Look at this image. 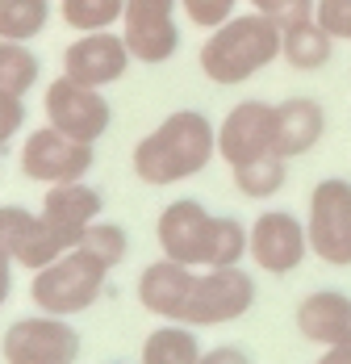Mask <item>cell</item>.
I'll use <instances>...</instances> for the list:
<instances>
[{
    "instance_id": "cb8c5ba5",
    "label": "cell",
    "mask_w": 351,
    "mask_h": 364,
    "mask_svg": "<svg viewBox=\"0 0 351 364\" xmlns=\"http://www.w3.org/2000/svg\"><path fill=\"white\" fill-rule=\"evenodd\" d=\"M38 72H42V63H38V55L30 50V42L0 38V92L26 97L38 84Z\"/></svg>"
},
{
    "instance_id": "d4e9b609",
    "label": "cell",
    "mask_w": 351,
    "mask_h": 364,
    "mask_svg": "<svg viewBox=\"0 0 351 364\" xmlns=\"http://www.w3.org/2000/svg\"><path fill=\"white\" fill-rule=\"evenodd\" d=\"M122 13H126V0H59V17L75 34L113 30L122 26Z\"/></svg>"
},
{
    "instance_id": "30bf717a",
    "label": "cell",
    "mask_w": 351,
    "mask_h": 364,
    "mask_svg": "<svg viewBox=\"0 0 351 364\" xmlns=\"http://www.w3.org/2000/svg\"><path fill=\"white\" fill-rule=\"evenodd\" d=\"M251 226V247L247 259L259 268V272H272V277H293L306 255H310V235H306V222L288 210H264L255 214Z\"/></svg>"
},
{
    "instance_id": "ffe728a7",
    "label": "cell",
    "mask_w": 351,
    "mask_h": 364,
    "mask_svg": "<svg viewBox=\"0 0 351 364\" xmlns=\"http://www.w3.org/2000/svg\"><path fill=\"white\" fill-rule=\"evenodd\" d=\"M281 59L293 72H322L335 59V38L318 26L314 17L301 26H288L281 38Z\"/></svg>"
},
{
    "instance_id": "7402d4cb",
    "label": "cell",
    "mask_w": 351,
    "mask_h": 364,
    "mask_svg": "<svg viewBox=\"0 0 351 364\" xmlns=\"http://www.w3.org/2000/svg\"><path fill=\"white\" fill-rule=\"evenodd\" d=\"M230 176H234L239 197H247V201H272V197H281L284 184H288V159L264 155V159H255L247 168H234Z\"/></svg>"
},
{
    "instance_id": "836d02e7",
    "label": "cell",
    "mask_w": 351,
    "mask_h": 364,
    "mask_svg": "<svg viewBox=\"0 0 351 364\" xmlns=\"http://www.w3.org/2000/svg\"><path fill=\"white\" fill-rule=\"evenodd\" d=\"M109 364H130V360H109Z\"/></svg>"
},
{
    "instance_id": "f546056e",
    "label": "cell",
    "mask_w": 351,
    "mask_h": 364,
    "mask_svg": "<svg viewBox=\"0 0 351 364\" xmlns=\"http://www.w3.org/2000/svg\"><path fill=\"white\" fill-rule=\"evenodd\" d=\"M21 130H26V97L0 92V155H4V146L13 143Z\"/></svg>"
},
{
    "instance_id": "e0dca14e",
    "label": "cell",
    "mask_w": 351,
    "mask_h": 364,
    "mask_svg": "<svg viewBox=\"0 0 351 364\" xmlns=\"http://www.w3.org/2000/svg\"><path fill=\"white\" fill-rule=\"evenodd\" d=\"M293 327L314 348H343L351 343V293L314 289L293 310Z\"/></svg>"
},
{
    "instance_id": "8992f818",
    "label": "cell",
    "mask_w": 351,
    "mask_h": 364,
    "mask_svg": "<svg viewBox=\"0 0 351 364\" xmlns=\"http://www.w3.org/2000/svg\"><path fill=\"white\" fill-rule=\"evenodd\" d=\"M84 352V335L71 327V318L55 314H26L4 327L0 360L4 364H75Z\"/></svg>"
},
{
    "instance_id": "44dd1931",
    "label": "cell",
    "mask_w": 351,
    "mask_h": 364,
    "mask_svg": "<svg viewBox=\"0 0 351 364\" xmlns=\"http://www.w3.org/2000/svg\"><path fill=\"white\" fill-rule=\"evenodd\" d=\"M251 247V226L234 214H213L210 247H205V268H239Z\"/></svg>"
},
{
    "instance_id": "8fae6325",
    "label": "cell",
    "mask_w": 351,
    "mask_h": 364,
    "mask_svg": "<svg viewBox=\"0 0 351 364\" xmlns=\"http://www.w3.org/2000/svg\"><path fill=\"white\" fill-rule=\"evenodd\" d=\"M180 0H126L122 38L134 55V63L159 68L180 50Z\"/></svg>"
},
{
    "instance_id": "4fadbf2b",
    "label": "cell",
    "mask_w": 351,
    "mask_h": 364,
    "mask_svg": "<svg viewBox=\"0 0 351 364\" xmlns=\"http://www.w3.org/2000/svg\"><path fill=\"white\" fill-rule=\"evenodd\" d=\"M210 226H213V214L205 210V201H197V197H180L172 205H163V214L155 218L159 255H168L176 264H188V268H205Z\"/></svg>"
},
{
    "instance_id": "ba28073f",
    "label": "cell",
    "mask_w": 351,
    "mask_h": 364,
    "mask_svg": "<svg viewBox=\"0 0 351 364\" xmlns=\"http://www.w3.org/2000/svg\"><path fill=\"white\" fill-rule=\"evenodd\" d=\"M21 176L34 184H71V181H88V172L97 168V146L92 143H75L68 134H59L55 126H38L26 134L21 143Z\"/></svg>"
},
{
    "instance_id": "7c38bea8",
    "label": "cell",
    "mask_w": 351,
    "mask_h": 364,
    "mask_svg": "<svg viewBox=\"0 0 351 364\" xmlns=\"http://www.w3.org/2000/svg\"><path fill=\"white\" fill-rule=\"evenodd\" d=\"M130 63H134V55H130L126 38L113 34V30L80 34V38H71V46L63 50V75L75 80V84L101 88V92L130 72Z\"/></svg>"
},
{
    "instance_id": "2e32d148",
    "label": "cell",
    "mask_w": 351,
    "mask_h": 364,
    "mask_svg": "<svg viewBox=\"0 0 351 364\" xmlns=\"http://www.w3.org/2000/svg\"><path fill=\"white\" fill-rule=\"evenodd\" d=\"M201 268H188V264H176L168 255L151 259L139 272V306L146 314H155L159 323H184V310H188V297H193V281H197Z\"/></svg>"
},
{
    "instance_id": "4316f807",
    "label": "cell",
    "mask_w": 351,
    "mask_h": 364,
    "mask_svg": "<svg viewBox=\"0 0 351 364\" xmlns=\"http://www.w3.org/2000/svg\"><path fill=\"white\" fill-rule=\"evenodd\" d=\"M180 13L197 26V30H217V26H226L234 13H239V0H180Z\"/></svg>"
},
{
    "instance_id": "52a82bcc",
    "label": "cell",
    "mask_w": 351,
    "mask_h": 364,
    "mask_svg": "<svg viewBox=\"0 0 351 364\" xmlns=\"http://www.w3.org/2000/svg\"><path fill=\"white\" fill-rule=\"evenodd\" d=\"M42 109H46V126H55L59 134H68L75 143H101L113 126V105L105 101L101 88L75 84L68 75L50 80L42 92Z\"/></svg>"
},
{
    "instance_id": "f1b7e54d",
    "label": "cell",
    "mask_w": 351,
    "mask_h": 364,
    "mask_svg": "<svg viewBox=\"0 0 351 364\" xmlns=\"http://www.w3.org/2000/svg\"><path fill=\"white\" fill-rule=\"evenodd\" d=\"M314 21L335 38V42H351V0H318Z\"/></svg>"
},
{
    "instance_id": "9a60e30c",
    "label": "cell",
    "mask_w": 351,
    "mask_h": 364,
    "mask_svg": "<svg viewBox=\"0 0 351 364\" xmlns=\"http://www.w3.org/2000/svg\"><path fill=\"white\" fill-rule=\"evenodd\" d=\"M0 252L9 255L17 268H26V272H42L68 247L50 235L42 214L26 210V205H0Z\"/></svg>"
},
{
    "instance_id": "9c48e42d",
    "label": "cell",
    "mask_w": 351,
    "mask_h": 364,
    "mask_svg": "<svg viewBox=\"0 0 351 364\" xmlns=\"http://www.w3.org/2000/svg\"><path fill=\"white\" fill-rule=\"evenodd\" d=\"M272 143H276V105H268L259 97L239 101L217 122V159L230 172L264 159V155H276Z\"/></svg>"
},
{
    "instance_id": "3957f363",
    "label": "cell",
    "mask_w": 351,
    "mask_h": 364,
    "mask_svg": "<svg viewBox=\"0 0 351 364\" xmlns=\"http://www.w3.org/2000/svg\"><path fill=\"white\" fill-rule=\"evenodd\" d=\"M109 285V268L101 259H92L88 252L71 247L55 264H46L42 272H34L30 281V301L38 306V314H55V318H80L88 314Z\"/></svg>"
},
{
    "instance_id": "d6986e66",
    "label": "cell",
    "mask_w": 351,
    "mask_h": 364,
    "mask_svg": "<svg viewBox=\"0 0 351 364\" xmlns=\"http://www.w3.org/2000/svg\"><path fill=\"white\" fill-rule=\"evenodd\" d=\"M205 348H201V335L188 323H159L142 339L139 364H201Z\"/></svg>"
},
{
    "instance_id": "5b68a950",
    "label": "cell",
    "mask_w": 351,
    "mask_h": 364,
    "mask_svg": "<svg viewBox=\"0 0 351 364\" xmlns=\"http://www.w3.org/2000/svg\"><path fill=\"white\" fill-rule=\"evenodd\" d=\"M255 277L239 268H201L197 281H193V297H188V310H184V323L197 331L210 327H226V323H239L251 314L255 306Z\"/></svg>"
},
{
    "instance_id": "7a4b0ae2",
    "label": "cell",
    "mask_w": 351,
    "mask_h": 364,
    "mask_svg": "<svg viewBox=\"0 0 351 364\" xmlns=\"http://www.w3.org/2000/svg\"><path fill=\"white\" fill-rule=\"evenodd\" d=\"M281 38L284 30L264 17V13H234L226 26L210 30V38L201 42V72L210 84L217 88H234V84H247L251 75H259L264 68H272L281 59Z\"/></svg>"
},
{
    "instance_id": "ac0fdd59",
    "label": "cell",
    "mask_w": 351,
    "mask_h": 364,
    "mask_svg": "<svg viewBox=\"0 0 351 364\" xmlns=\"http://www.w3.org/2000/svg\"><path fill=\"white\" fill-rule=\"evenodd\" d=\"M326 139V109L314 97H288L276 105V143L281 159H301Z\"/></svg>"
},
{
    "instance_id": "1f68e13d",
    "label": "cell",
    "mask_w": 351,
    "mask_h": 364,
    "mask_svg": "<svg viewBox=\"0 0 351 364\" xmlns=\"http://www.w3.org/2000/svg\"><path fill=\"white\" fill-rule=\"evenodd\" d=\"M13 268H17V264L0 252V306H4V301H9V293H13Z\"/></svg>"
},
{
    "instance_id": "d6a6232c",
    "label": "cell",
    "mask_w": 351,
    "mask_h": 364,
    "mask_svg": "<svg viewBox=\"0 0 351 364\" xmlns=\"http://www.w3.org/2000/svg\"><path fill=\"white\" fill-rule=\"evenodd\" d=\"M314 364H351V343H343V348H322V356Z\"/></svg>"
},
{
    "instance_id": "5bb4252c",
    "label": "cell",
    "mask_w": 351,
    "mask_h": 364,
    "mask_svg": "<svg viewBox=\"0 0 351 364\" xmlns=\"http://www.w3.org/2000/svg\"><path fill=\"white\" fill-rule=\"evenodd\" d=\"M38 214L50 226V235L71 252V247H80V239H84V230L92 222L105 218V197H101V188H92L88 181L50 184L42 205H38Z\"/></svg>"
},
{
    "instance_id": "4dcf8cb0",
    "label": "cell",
    "mask_w": 351,
    "mask_h": 364,
    "mask_svg": "<svg viewBox=\"0 0 351 364\" xmlns=\"http://www.w3.org/2000/svg\"><path fill=\"white\" fill-rule=\"evenodd\" d=\"M201 364H251V356L239 343H217V348H205Z\"/></svg>"
},
{
    "instance_id": "83f0119b",
    "label": "cell",
    "mask_w": 351,
    "mask_h": 364,
    "mask_svg": "<svg viewBox=\"0 0 351 364\" xmlns=\"http://www.w3.org/2000/svg\"><path fill=\"white\" fill-rule=\"evenodd\" d=\"M255 13H264V17H272L281 30L288 26H301V21H310L314 17V4L318 0H247Z\"/></svg>"
},
{
    "instance_id": "6da1fadb",
    "label": "cell",
    "mask_w": 351,
    "mask_h": 364,
    "mask_svg": "<svg viewBox=\"0 0 351 364\" xmlns=\"http://www.w3.org/2000/svg\"><path fill=\"white\" fill-rule=\"evenodd\" d=\"M213 159H217V126L201 109H176L139 139L130 168L151 188H172L180 181L201 176Z\"/></svg>"
},
{
    "instance_id": "484cf974",
    "label": "cell",
    "mask_w": 351,
    "mask_h": 364,
    "mask_svg": "<svg viewBox=\"0 0 351 364\" xmlns=\"http://www.w3.org/2000/svg\"><path fill=\"white\" fill-rule=\"evenodd\" d=\"M80 252H88L92 259H101L109 272H113V268H122V264H126V255H130V235H126V226L101 218V222H92V226L84 230Z\"/></svg>"
},
{
    "instance_id": "277c9868",
    "label": "cell",
    "mask_w": 351,
    "mask_h": 364,
    "mask_svg": "<svg viewBox=\"0 0 351 364\" xmlns=\"http://www.w3.org/2000/svg\"><path fill=\"white\" fill-rule=\"evenodd\" d=\"M306 235H310V255H318L330 268H351V181L347 176H322L310 188Z\"/></svg>"
},
{
    "instance_id": "603a6c76",
    "label": "cell",
    "mask_w": 351,
    "mask_h": 364,
    "mask_svg": "<svg viewBox=\"0 0 351 364\" xmlns=\"http://www.w3.org/2000/svg\"><path fill=\"white\" fill-rule=\"evenodd\" d=\"M50 17H55L50 0H0V38L34 42L50 26Z\"/></svg>"
}]
</instances>
